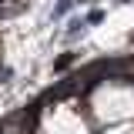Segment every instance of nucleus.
Segmentation results:
<instances>
[{
  "instance_id": "f257e3e1",
  "label": "nucleus",
  "mask_w": 134,
  "mask_h": 134,
  "mask_svg": "<svg viewBox=\"0 0 134 134\" xmlns=\"http://www.w3.org/2000/svg\"><path fill=\"white\" fill-rule=\"evenodd\" d=\"M84 111L97 127H114L134 121V81L131 77H100L84 94Z\"/></svg>"
}]
</instances>
